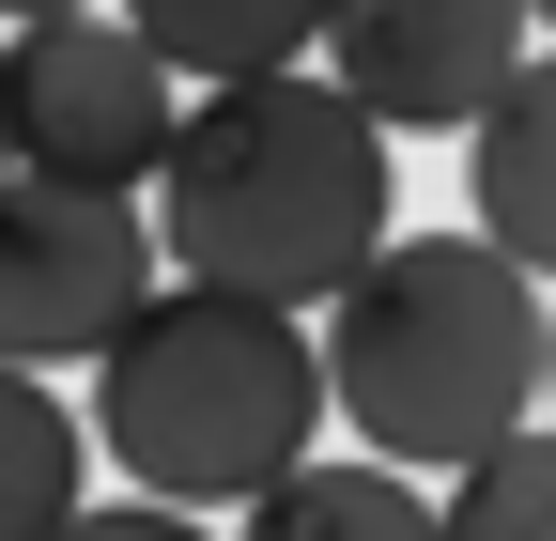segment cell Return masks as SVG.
Listing matches in <instances>:
<instances>
[{"label":"cell","instance_id":"cell-11","mask_svg":"<svg viewBox=\"0 0 556 541\" xmlns=\"http://www.w3.org/2000/svg\"><path fill=\"white\" fill-rule=\"evenodd\" d=\"M433 541H556V449H541V418H510L495 449H464V464H433Z\"/></svg>","mask_w":556,"mask_h":541},{"label":"cell","instance_id":"cell-5","mask_svg":"<svg viewBox=\"0 0 556 541\" xmlns=\"http://www.w3.org/2000/svg\"><path fill=\"white\" fill-rule=\"evenodd\" d=\"M139 294H155V232H139V201H124V186L0 171V356H16V372L93 356Z\"/></svg>","mask_w":556,"mask_h":541},{"label":"cell","instance_id":"cell-12","mask_svg":"<svg viewBox=\"0 0 556 541\" xmlns=\"http://www.w3.org/2000/svg\"><path fill=\"white\" fill-rule=\"evenodd\" d=\"M47 541H201V511H170V495H78Z\"/></svg>","mask_w":556,"mask_h":541},{"label":"cell","instance_id":"cell-9","mask_svg":"<svg viewBox=\"0 0 556 541\" xmlns=\"http://www.w3.org/2000/svg\"><path fill=\"white\" fill-rule=\"evenodd\" d=\"M109 16L170 62V78H248V62H309L325 0H109Z\"/></svg>","mask_w":556,"mask_h":541},{"label":"cell","instance_id":"cell-2","mask_svg":"<svg viewBox=\"0 0 556 541\" xmlns=\"http://www.w3.org/2000/svg\"><path fill=\"white\" fill-rule=\"evenodd\" d=\"M325 402L371 464H464L541 418V263L479 232H371L325 294Z\"/></svg>","mask_w":556,"mask_h":541},{"label":"cell","instance_id":"cell-3","mask_svg":"<svg viewBox=\"0 0 556 541\" xmlns=\"http://www.w3.org/2000/svg\"><path fill=\"white\" fill-rule=\"evenodd\" d=\"M325 418V356H309V310H263V294H217V279H170L139 294L109 341H93V449L124 464L139 495L170 511H232L248 480L309 449Z\"/></svg>","mask_w":556,"mask_h":541},{"label":"cell","instance_id":"cell-6","mask_svg":"<svg viewBox=\"0 0 556 541\" xmlns=\"http://www.w3.org/2000/svg\"><path fill=\"white\" fill-rule=\"evenodd\" d=\"M541 0H325V78L356 93L371 124H464L479 93L526 62Z\"/></svg>","mask_w":556,"mask_h":541},{"label":"cell","instance_id":"cell-1","mask_svg":"<svg viewBox=\"0 0 556 541\" xmlns=\"http://www.w3.org/2000/svg\"><path fill=\"white\" fill-rule=\"evenodd\" d=\"M139 232H155L170 279L325 310L340 263L387 232V124L340 78H309V62L201 78V109H170L155 171H139Z\"/></svg>","mask_w":556,"mask_h":541},{"label":"cell","instance_id":"cell-7","mask_svg":"<svg viewBox=\"0 0 556 541\" xmlns=\"http://www.w3.org/2000/svg\"><path fill=\"white\" fill-rule=\"evenodd\" d=\"M541 124H556V78H541V47L510 62L495 93L464 109V171H479V248H510V263H541L556 248V217H541Z\"/></svg>","mask_w":556,"mask_h":541},{"label":"cell","instance_id":"cell-13","mask_svg":"<svg viewBox=\"0 0 556 541\" xmlns=\"http://www.w3.org/2000/svg\"><path fill=\"white\" fill-rule=\"evenodd\" d=\"M0 16H62V0H0Z\"/></svg>","mask_w":556,"mask_h":541},{"label":"cell","instance_id":"cell-4","mask_svg":"<svg viewBox=\"0 0 556 541\" xmlns=\"http://www.w3.org/2000/svg\"><path fill=\"white\" fill-rule=\"evenodd\" d=\"M186 78L139 47L109 0H62V16H0V171H47V186H124L155 171Z\"/></svg>","mask_w":556,"mask_h":541},{"label":"cell","instance_id":"cell-8","mask_svg":"<svg viewBox=\"0 0 556 541\" xmlns=\"http://www.w3.org/2000/svg\"><path fill=\"white\" fill-rule=\"evenodd\" d=\"M232 541H433V495L402 480V464H278V480H248V526Z\"/></svg>","mask_w":556,"mask_h":541},{"label":"cell","instance_id":"cell-10","mask_svg":"<svg viewBox=\"0 0 556 541\" xmlns=\"http://www.w3.org/2000/svg\"><path fill=\"white\" fill-rule=\"evenodd\" d=\"M93 480V433H78V402H62L47 372L0 356V541H47L62 511H78Z\"/></svg>","mask_w":556,"mask_h":541}]
</instances>
